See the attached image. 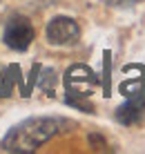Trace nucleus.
<instances>
[{"label":"nucleus","instance_id":"f257e3e1","mask_svg":"<svg viewBox=\"0 0 145 154\" xmlns=\"http://www.w3.org/2000/svg\"><path fill=\"white\" fill-rule=\"evenodd\" d=\"M56 132H58V121L54 119H45V116L27 119L20 125L9 130V134L2 141V147L7 152H36Z\"/></svg>","mask_w":145,"mask_h":154},{"label":"nucleus","instance_id":"f03ea898","mask_svg":"<svg viewBox=\"0 0 145 154\" xmlns=\"http://www.w3.org/2000/svg\"><path fill=\"white\" fill-rule=\"evenodd\" d=\"M2 40H5V45L11 47V49L25 51L27 47L31 45V40H34V27H31V23L25 16H14V18H9V23L5 25Z\"/></svg>","mask_w":145,"mask_h":154},{"label":"nucleus","instance_id":"7ed1b4c3","mask_svg":"<svg viewBox=\"0 0 145 154\" xmlns=\"http://www.w3.org/2000/svg\"><path fill=\"white\" fill-rule=\"evenodd\" d=\"M45 36L47 40L51 42V45H74V42L78 40L80 36V27L78 23L74 18H67V16H56V18L49 20V25H47L45 29Z\"/></svg>","mask_w":145,"mask_h":154},{"label":"nucleus","instance_id":"20e7f679","mask_svg":"<svg viewBox=\"0 0 145 154\" xmlns=\"http://www.w3.org/2000/svg\"><path fill=\"white\" fill-rule=\"evenodd\" d=\"M96 74L87 65H74L65 74V87L69 96H89L96 87Z\"/></svg>","mask_w":145,"mask_h":154},{"label":"nucleus","instance_id":"39448f33","mask_svg":"<svg viewBox=\"0 0 145 154\" xmlns=\"http://www.w3.org/2000/svg\"><path fill=\"white\" fill-rule=\"evenodd\" d=\"M132 2H141V0H132Z\"/></svg>","mask_w":145,"mask_h":154}]
</instances>
